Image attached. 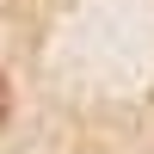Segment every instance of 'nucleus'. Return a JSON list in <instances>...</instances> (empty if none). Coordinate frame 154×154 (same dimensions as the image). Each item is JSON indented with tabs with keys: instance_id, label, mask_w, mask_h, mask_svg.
Here are the masks:
<instances>
[{
	"instance_id": "nucleus-1",
	"label": "nucleus",
	"mask_w": 154,
	"mask_h": 154,
	"mask_svg": "<svg viewBox=\"0 0 154 154\" xmlns=\"http://www.w3.org/2000/svg\"><path fill=\"white\" fill-rule=\"evenodd\" d=\"M0 117H6V86H0Z\"/></svg>"
}]
</instances>
